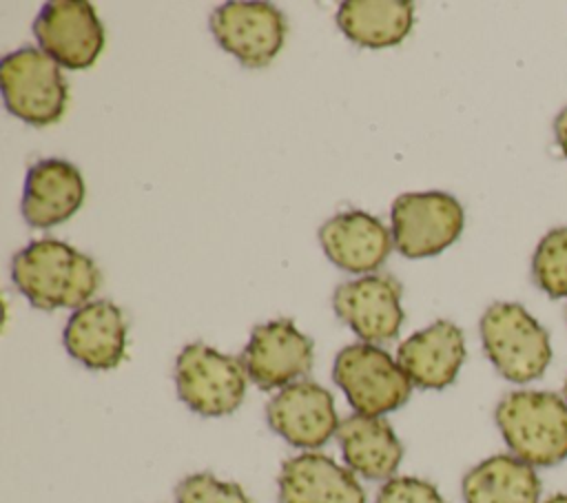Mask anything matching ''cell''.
Returning a JSON list of instances; mask_svg holds the SVG:
<instances>
[{
	"instance_id": "18",
	"label": "cell",
	"mask_w": 567,
	"mask_h": 503,
	"mask_svg": "<svg viewBox=\"0 0 567 503\" xmlns=\"http://www.w3.org/2000/svg\"><path fill=\"white\" fill-rule=\"evenodd\" d=\"M337 439L346 465L365 479H392L403 459L399 437L381 417L350 414L339 423Z\"/></svg>"
},
{
	"instance_id": "8",
	"label": "cell",
	"mask_w": 567,
	"mask_h": 503,
	"mask_svg": "<svg viewBox=\"0 0 567 503\" xmlns=\"http://www.w3.org/2000/svg\"><path fill=\"white\" fill-rule=\"evenodd\" d=\"M286 29L284 13L270 2L233 0L219 4L210 16V31L217 44L250 69L275 60L284 47Z\"/></svg>"
},
{
	"instance_id": "13",
	"label": "cell",
	"mask_w": 567,
	"mask_h": 503,
	"mask_svg": "<svg viewBox=\"0 0 567 503\" xmlns=\"http://www.w3.org/2000/svg\"><path fill=\"white\" fill-rule=\"evenodd\" d=\"M326 257L346 273L372 275L390 255L392 233L365 211H343L319 228Z\"/></svg>"
},
{
	"instance_id": "26",
	"label": "cell",
	"mask_w": 567,
	"mask_h": 503,
	"mask_svg": "<svg viewBox=\"0 0 567 503\" xmlns=\"http://www.w3.org/2000/svg\"><path fill=\"white\" fill-rule=\"evenodd\" d=\"M563 394H565V401H567V379H565V386H563Z\"/></svg>"
},
{
	"instance_id": "6",
	"label": "cell",
	"mask_w": 567,
	"mask_h": 503,
	"mask_svg": "<svg viewBox=\"0 0 567 503\" xmlns=\"http://www.w3.org/2000/svg\"><path fill=\"white\" fill-rule=\"evenodd\" d=\"M246 379L241 359L206 343H188L175 359L177 394L202 417H226L235 412L244 401Z\"/></svg>"
},
{
	"instance_id": "10",
	"label": "cell",
	"mask_w": 567,
	"mask_h": 503,
	"mask_svg": "<svg viewBox=\"0 0 567 503\" xmlns=\"http://www.w3.org/2000/svg\"><path fill=\"white\" fill-rule=\"evenodd\" d=\"M403 286L392 275H363L337 286L332 308L365 343H383L399 335Z\"/></svg>"
},
{
	"instance_id": "4",
	"label": "cell",
	"mask_w": 567,
	"mask_h": 503,
	"mask_svg": "<svg viewBox=\"0 0 567 503\" xmlns=\"http://www.w3.org/2000/svg\"><path fill=\"white\" fill-rule=\"evenodd\" d=\"M332 377L354 412L365 417H383L401 408L412 394V381L399 361L365 341L337 352Z\"/></svg>"
},
{
	"instance_id": "24",
	"label": "cell",
	"mask_w": 567,
	"mask_h": 503,
	"mask_svg": "<svg viewBox=\"0 0 567 503\" xmlns=\"http://www.w3.org/2000/svg\"><path fill=\"white\" fill-rule=\"evenodd\" d=\"M554 133H556V142H558L563 155L567 157V106L556 115V120H554Z\"/></svg>"
},
{
	"instance_id": "7",
	"label": "cell",
	"mask_w": 567,
	"mask_h": 503,
	"mask_svg": "<svg viewBox=\"0 0 567 503\" xmlns=\"http://www.w3.org/2000/svg\"><path fill=\"white\" fill-rule=\"evenodd\" d=\"M461 202L443 191L403 193L392 204V242L408 259L443 253L463 233Z\"/></svg>"
},
{
	"instance_id": "16",
	"label": "cell",
	"mask_w": 567,
	"mask_h": 503,
	"mask_svg": "<svg viewBox=\"0 0 567 503\" xmlns=\"http://www.w3.org/2000/svg\"><path fill=\"white\" fill-rule=\"evenodd\" d=\"M84 179L66 160H40L27 171L22 217L33 228H51L66 222L84 202Z\"/></svg>"
},
{
	"instance_id": "19",
	"label": "cell",
	"mask_w": 567,
	"mask_h": 503,
	"mask_svg": "<svg viewBox=\"0 0 567 503\" xmlns=\"http://www.w3.org/2000/svg\"><path fill=\"white\" fill-rule=\"evenodd\" d=\"M461 490L465 503H538L540 479L518 456L494 454L463 476Z\"/></svg>"
},
{
	"instance_id": "9",
	"label": "cell",
	"mask_w": 567,
	"mask_h": 503,
	"mask_svg": "<svg viewBox=\"0 0 567 503\" xmlns=\"http://www.w3.org/2000/svg\"><path fill=\"white\" fill-rule=\"evenodd\" d=\"M33 35L38 47L66 69L91 66L104 47V27L91 2L51 0L42 4Z\"/></svg>"
},
{
	"instance_id": "21",
	"label": "cell",
	"mask_w": 567,
	"mask_h": 503,
	"mask_svg": "<svg viewBox=\"0 0 567 503\" xmlns=\"http://www.w3.org/2000/svg\"><path fill=\"white\" fill-rule=\"evenodd\" d=\"M532 275L549 297H567V226L551 228L532 257Z\"/></svg>"
},
{
	"instance_id": "14",
	"label": "cell",
	"mask_w": 567,
	"mask_h": 503,
	"mask_svg": "<svg viewBox=\"0 0 567 503\" xmlns=\"http://www.w3.org/2000/svg\"><path fill=\"white\" fill-rule=\"evenodd\" d=\"M396 361L412 386L425 390L447 388L465 361L463 330L447 319H439L401 341Z\"/></svg>"
},
{
	"instance_id": "17",
	"label": "cell",
	"mask_w": 567,
	"mask_h": 503,
	"mask_svg": "<svg viewBox=\"0 0 567 503\" xmlns=\"http://www.w3.org/2000/svg\"><path fill=\"white\" fill-rule=\"evenodd\" d=\"M277 483L279 503H365L354 472L319 452L284 461Z\"/></svg>"
},
{
	"instance_id": "2",
	"label": "cell",
	"mask_w": 567,
	"mask_h": 503,
	"mask_svg": "<svg viewBox=\"0 0 567 503\" xmlns=\"http://www.w3.org/2000/svg\"><path fill=\"white\" fill-rule=\"evenodd\" d=\"M496 425L514 456L551 468L567 459V401L556 392L516 390L494 412Z\"/></svg>"
},
{
	"instance_id": "12",
	"label": "cell",
	"mask_w": 567,
	"mask_h": 503,
	"mask_svg": "<svg viewBox=\"0 0 567 503\" xmlns=\"http://www.w3.org/2000/svg\"><path fill=\"white\" fill-rule=\"evenodd\" d=\"M266 419L292 448L315 450L339 430V417L330 390L310 379H299L281 388L266 408Z\"/></svg>"
},
{
	"instance_id": "11",
	"label": "cell",
	"mask_w": 567,
	"mask_h": 503,
	"mask_svg": "<svg viewBox=\"0 0 567 503\" xmlns=\"http://www.w3.org/2000/svg\"><path fill=\"white\" fill-rule=\"evenodd\" d=\"M241 363L261 390L286 388L312 368V339L290 319H275L252 328Z\"/></svg>"
},
{
	"instance_id": "20",
	"label": "cell",
	"mask_w": 567,
	"mask_h": 503,
	"mask_svg": "<svg viewBox=\"0 0 567 503\" xmlns=\"http://www.w3.org/2000/svg\"><path fill=\"white\" fill-rule=\"evenodd\" d=\"M410 0H346L339 4L337 24L359 47L385 49L399 44L412 29Z\"/></svg>"
},
{
	"instance_id": "3",
	"label": "cell",
	"mask_w": 567,
	"mask_h": 503,
	"mask_svg": "<svg viewBox=\"0 0 567 503\" xmlns=\"http://www.w3.org/2000/svg\"><path fill=\"white\" fill-rule=\"evenodd\" d=\"M481 339L492 366L514 383L538 379L551 361L547 330L514 301H496L483 312Z\"/></svg>"
},
{
	"instance_id": "1",
	"label": "cell",
	"mask_w": 567,
	"mask_h": 503,
	"mask_svg": "<svg viewBox=\"0 0 567 503\" xmlns=\"http://www.w3.org/2000/svg\"><path fill=\"white\" fill-rule=\"evenodd\" d=\"M97 264L60 239H35L11 261V279L38 310L82 308L100 286Z\"/></svg>"
},
{
	"instance_id": "22",
	"label": "cell",
	"mask_w": 567,
	"mask_h": 503,
	"mask_svg": "<svg viewBox=\"0 0 567 503\" xmlns=\"http://www.w3.org/2000/svg\"><path fill=\"white\" fill-rule=\"evenodd\" d=\"M175 499L177 503H250L241 485L219 481L210 472H197L182 479Z\"/></svg>"
},
{
	"instance_id": "25",
	"label": "cell",
	"mask_w": 567,
	"mask_h": 503,
	"mask_svg": "<svg viewBox=\"0 0 567 503\" xmlns=\"http://www.w3.org/2000/svg\"><path fill=\"white\" fill-rule=\"evenodd\" d=\"M543 503H567V494H554V496H549Z\"/></svg>"
},
{
	"instance_id": "15",
	"label": "cell",
	"mask_w": 567,
	"mask_h": 503,
	"mask_svg": "<svg viewBox=\"0 0 567 503\" xmlns=\"http://www.w3.org/2000/svg\"><path fill=\"white\" fill-rule=\"evenodd\" d=\"M66 352L91 370L115 368L126 352L124 312L109 299H95L71 312L64 326Z\"/></svg>"
},
{
	"instance_id": "5",
	"label": "cell",
	"mask_w": 567,
	"mask_h": 503,
	"mask_svg": "<svg viewBox=\"0 0 567 503\" xmlns=\"http://www.w3.org/2000/svg\"><path fill=\"white\" fill-rule=\"evenodd\" d=\"M0 86L7 111L31 126H49L66 109V80L42 49L22 47L7 53L0 62Z\"/></svg>"
},
{
	"instance_id": "23",
	"label": "cell",
	"mask_w": 567,
	"mask_h": 503,
	"mask_svg": "<svg viewBox=\"0 0 567 503\" xmlns=\"http://www.w3.org/2000/svg\"><path fill=\"white\" fill-rule=\"evenodd\" d=\"M374 503H447V501L430 481H423L416 476H392L379 487Z\"/></svg>"
}]
</instances>
